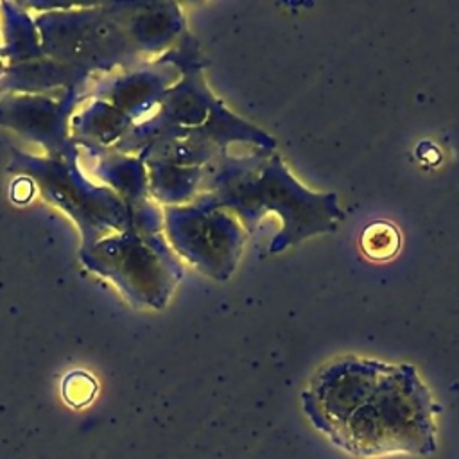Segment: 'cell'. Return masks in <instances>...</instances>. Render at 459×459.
Masks as SVG:
<instances>
[{
  "mask_svg": "<svg viewBox=\"0 0 459 459\" xmlns=\"http://www.w3.org/2000/svg\"><path fill=\"white\" fill-rule=\"evenodd\" d=\"M310 423L355 457L436 452L434 416L441 407L411 364L339 357L301 393Z\"/></svg>",
  "mask_w": 459,
  "mask_h": 459,
  "instance_id": "obj_1",
  "label": "cell"
},
{
  "mask_svg": "<svg viewBox=\"0 0 459 459\" xmlns=\"http://www.w3.org/2000/svg\"><path fill=\"white\" fill-rule=\"evenodd\" d=\"M269 152L230 160L217 174L215 192L206 199L208 210H231L247 233L256 230L265 213L276 212L281 217V230L269 246L271 253L335 231L342 221L337 195L308 190L290 174L281 156Z\"/></svg>",
  "mask_w": 459,
  "mask_h": 459,
  "instance_id": "obj_2",
  "label": "cell"
},
{
  "mask_svg": "<svg viewBox=\"0 0 459 459\" xmlns=\"http://www.w3.org/2000/svg\"><path fill=\"white\" fill-rule=\"evenodd\" d=\"M359 246L362 255L369 260L385 262L400 251L402 235L394 224L387 221H375L362 230Z\"/></svg>",
  "mask_w": 459,
  "mask_h": 459,
  "instance_id": "obj_3",
  "label": "cell"
}]
</instances>
